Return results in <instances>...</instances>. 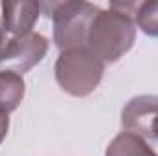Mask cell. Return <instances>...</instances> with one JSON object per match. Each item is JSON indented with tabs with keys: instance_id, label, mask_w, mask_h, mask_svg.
Listing matches in <instances>:
<instances>
[{
	"instance_id": "cell-9",
	"label": "cell",
	"mask_w": 158,
	"mask_h": 156,
	"mask_svg": "<svg viewBox=\"0 0 158 156\" xmlns=\"http://www.w3.org/2000/svg\"><path fill=\"white\" fill-rule=\"evenodd\" d=\"M145 138H151V140H158V112L155 114L151 125H149V130H147V136Z\"/></svg>"
},
{
	"instance_id": "cell-1",
	"label": "cell",
	"mask_w": 158,
	"mask_h": 156,
	"mask_svg": "<svg viewBox=\"0 0 158 156\" xmlns=\"http://www.w3.org/2000/svg\"><path fill=\"white\" fill-rule=\"evenodd\" d=\"M136 4L112 2L109 9H99L92 18L86 48L94 51L105 64L121 59L136 40L134 22Z\"/></svg>"
},
{
	"instance_id": "cell-10",
	"label": "cell",
	"mask_w": 158,
	"mask_h": 156,
	"mask_svg": "<svg viewBox=\"0 0 158 156\" xmlns=\"http://www.w3.org/2000/svg\"><path fill=\"white\" fill-rule=\"evenodd\" d=\"M7 129H9V117L0 114V143L6 138V134H7Z\"/></svg>"
},
{
	"instance_id": "cell-7",
	"label": "cell",
	"mask_w": 158,
	"mask_h": 156,
	"mask_svg": "<svg viewBox=\"0 0 158 156\" xmlns=\"http://www.w3.org/2000/svg\"><path fill=\"white\" fill-rule=\"evenodd\" d=\"M105 156H158V153L145 142V138L125 130L109 143Z\"/></svg>"
},
{
	"instance_id": "cell-11",
	"label": "cell",
	"mask_w": 158,
	"mask_h": 156,
	"mask_svg": "<svg viewBox=\"0 0 158 156\" xmlns=\"http://www.w3.org/2000/svg\"><path fill=\"white\" fill-rule=\"evenodd\" d=\"M6 44H7V35H6V31H4V28H2V20H0V55H2Z\"/></svg>"
},
{
	"instance_id": "cell-8",
	"label": "cell",
	"mask_w": 158,
	"mask_h": 156,
	"mask_svg": "<svg viewBox=\"0 0 158 156\" xmlns=\"http://www.w3.org/2000/svg\"><path fill=\"white\" fill-rule=\"evenodd\" d=\"M134 22L145 35L158 37V2H138L134 9Z\"/></svg>"
},
{
	"instance_id": "cell-5",
	"label": "cell",
	"mask_w": 158,
	"mask_h": 156,
	"mask_svg": "<svg viewBox=\"0 0 158 156\" xmlns=\"http://www.w3.org/2000/svg\"><path fill=\"white\" fill-rule=\"evenodd\" d=\"M42 9L39 2H2V28L9 39L33 31Z\"/></svg>"
},
{
	"instance_id": "cell-3",
	"label": "cell",
	"mask_w": 158,
	"mask_h": 156,
	"mask_svg": "<svg viewBox=\"0 0 158 156\" xmlns=\"http://www.w3.org/2000/svg\"><path fill=\"white\" fill-rule=\"evenodd\" d=\"M46 7H50L48 17L53 22V42L61 51L86 46L92 18L99 11L98 6L90 2H55Z\"/></svg>"
},
{
	"instance_id": "cell-4",
	"label": "cell",
	"mask_w": 158,
	"mask_h": 156,
	"mask_svg": "<svg viewBox=\"0 0 158 156\" xmlns=\"http://www.w3.org/2000/svg\"><path fill=\"white\" fill-rule=\"evenodd\" d=\"M48 39L35 31L22 37L7 39V44L0 55V64H6L7 70L22 76L42 61L48 51Z\"/></svg>"
},
{
	"instance_id": "cell-6",
	"label": "cell",
	"mask_w": 158,
	"mask_h": 156,
	"mask_svg": "<svg viewBox=\"0 0 158 156\" xmlns=\"http://www.w3.org/2000/svg\"><path fill=\"white\" fill-rule=\"evenodd\" d=\"M26 84L20 74L11 70H0V114L9 116L22 103Z\"/></svg>"
},
{
	"instance_id": "cell-2",
	"label": "cell",
	"mask_w": 158,
	"mask_h": 156,
	"mask_svg": "<svg viewBox=\"0 0 158 156\" xmlns=\"http://www.w3.org/2000/svg\"><path fill=\"white\" fill-rule=\"evenodd\" d=\"M105 72V63L86 46L63 50L55 63V79L63 92L85 97L90 96Z\"/></svg>"
}]
</instances>
